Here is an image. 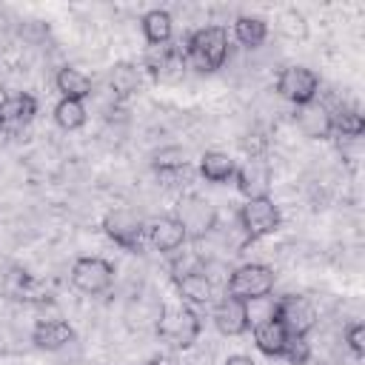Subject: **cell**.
<instances>
[{"mask_svg":"<svg viewBox=\"0 0 365 365\" xmlns=\"http://www.w3.org/2000/svg\"><path fill=\"white\" fill-rule=\"evenodd\" d=\"M182 57H185V68H194L200 74H211L222 68V63L228 60V31L222 26H202L191 31Z\"/></svg>","mask_w":365,"mask_h":365,"instance_id":"cell-1","label":"cell"},{"mask_svg":"<svg viewBox=\"0 0 365 365\" xmlns=\"http://www.w3.org/2000/svg\"><path fill=\"white\" fill-rule=\"evenodd\" d=\"M202 331V319L197 317V311L185 302L177 305H160V317H157V334L174 345V348H191L197 342Z\"/></svg>","mask_w":365,"mask_h":365,"instance_id":"cell-2","label":"cell"},{"mask_svg":"<svg viewBox=\"0 0 365 365\" xmlns=\"http://www.w3.org/2000/svg\"><path fill=\"white\" fill-rule=\"evenodd\" d=\"M237 222L245 234V242H257L262 237H271L282 225V211L271 197L262 200H245L237 211Z\"/></svg>","mask_w":365,"mask_h":365,"instance_id":"cell-3","label":"cell"},{"mask_svg":"<svg viewBox=\"0 0 365 365\" xmlns=\"http://www.w3.org/2000/svg\"><path fill=\"white\" fill-rule=\"evenodd\" d=\"M274 285H277L274 268H268L262 262H245V265L231 271V277L225 282V294L234 297V299L251 302V299L268 297L274 291Z\"/></svg>","mask_w":365,"mask_h":365,"instance_id":"cell-4","label":"cell"},{"mask_svg":"<svg viewBox=\"0 0 365 365\" xmlns=\"http://www.w3.org/2000/svg\"><path fill=\"white\" fill-rule=\"evenodd\" d=\"M174 217L180 220V225L185 228V234H188L191 242L205 240V237L217 228V220H220L217 208H214L208 200L197 197V194H185V197H180L177 205H174Z\"/></svg>","mask_w":365,"mask_h":365,"instance_id":"cell-5","label":"cell"},{"mask_svg":"<svg viewBox=\"0 0 365 365\" xmlns=\"http://www.w3.org/2000/svg\"><path fill=\"white\" fill-rule=\"evenodd\" d=\"M103 231L106 237L120 245L123 251H143V242H145V222L140 214H134L131 208H111L106 211L103 217Z\"/></svg>","mask_w":365,"mask_h":365,"instance_id":"cell-6","label":"cell"},{"mask_svg":"<svg viewBox=\"0 0 365 365\" xmlns=\"http://www.w3.org/2000/svg\"><path fill=\"white\" fill-rule=\"evenodd\" d=\"M114 265L103 257H80L71 265V285L88 297L106 294L114 285Z\"/></svg>","mask_w":365,"mask_h":365,"instance_id":"cell-7","label":"cell"},{"mask_svg":"<svg viewBox=\"0 0 365 365\" xmlns=\"http://www.w3.org/2000/svg\"><path fill=\"white\" fill-rule=\"evenodd\" d=\"M277 94L294 106H305L319 94V77L305 66H285L274 83Z\"/></svg>","mask_w":365,"mask_h":365,"instance_id":"cell-8","label":"cell"},{"mask_svg":"<svg viewBox=\"0 0 365 365\" xmlns=\"http://www.w3.org/2000/svg\"><path fill=\"white\" fill-rule=\"evenodd\" d=\"M274 317L294 336H308L317 325V311H314L311 299L299 297V294H285V297L274 299Z\"/></svg>","mask_w":365,"mask_h":365,"instance_id":"cell-9","label":"cell"},{"mask_svg":"<svg viewBox=\"0 0 365 365\" xmlns=\"http://www.w3.org/2000/svg\"><path fill=\"white\" fill-rule=\"evenodd\" d=\"M234 182H237V191H240L245 200L271 197V182H274L271 163H268L262 154H251L242 165H237Z\"/></svg>","mask_w":365,"mask_h":365,"instance_id":"cell-10","label":"cell"},{"mask_svg":"<svg viewBox=\"0 0 365 365\" xmlns=\"http://www.w3.org/2000/svg\"><path fill=\"white\" fill-rule=\"evenodd\" d=\"M37 114V100L29 91H14L0 100V131L14 134L26 128Z\"/></svg>","mask_w":365,"mask_h":365,"instance_id":"cell-11","label":"cell"},{"mask_svg":"<svg viewBox=\"0 0 365 365\" xmlns=\"http://www.w3.org/2000/svg\"><path fill=\"white\" fill-rule=\"evenodd\" d=\"M294 120H297L299 131L308 140H328V137H334V128H331V106L322 103V100H311L305 106H297Z\"/></svg>","mask_w":365,"mask_h":365,"instance_id":"cell-12","label":"cell"},{"mask_svg":"<svg viewBox=\"0 0 365 365\" xmlns=\"http://www.w3.org/2000/svg\"><path fill=\"white\" fill-rule=\"evenodd\" d=\"M211 319H214V328H217L222 336H242V334L251 328L245 302H242V299H234V297H228V294L214 305Z\"/></svg>","mask_w":365,"mask_h":365,"instance_id":"cell-13","label":"cell"},{"mask_svg":"<svg viewBox=\"0 0 365 365\" xmlns=\"http://www.w3.org/2000/svg\"><path fill=\"white\" fill-rule=\"evenodd\" d=\"M145 234H148V242L160 254H177L188 242V234H185V228L180 225V220L174 214L157 217L151 225H145Z\"/></svg>","mask_w":365,"mask_h":365,"instance_id":"cell-14","label":"cell"},{"mask_svg":"<svg viewBox=\"0 0 365 365\" xmlns=\"http://www.w3.org/2000/svg\"><path fill=\"white\" fill-rule=\"evenodd\" d=\"M3 291H6L11 299H17V302L43 305V302L51 299V297H48V288H46L40 279H34L26 268H11V271L6 274V279H3Z\"/></svg>","mask_w":365,"mask_h":365,"instance_id":"cell-15","label":"cell"},{"mask_svg":"<svg viewBox=\"0 0 365 365\" xmlns=\"http://www.w3.org/2000/svg\"><path fill=\"white\" fill-rule=\"evenodd\" d=\"M74 339H77V334L66 319H37L31 328V342L40 351H63Z\"/></svg>","mask_w":365,"mask_h":365,"instance_id":"cell-16","label":"cell"},{"mask_svg":"<svg viewBox=\"0 0 365 365\" xmlns=\"http://www.w3.org/2000/svg\"><path fill=\"white\" fill-rule=\"evenodd\" d=\"M251 331H254V345H257V351H262V354L271 356V359H282L291 334L285 331V325H282L274 314H271L268 319L251 325Z\"/></svg>","mask_w":365,"mask_h":365,"instance_id":"cell-17","label":"cell"},{"mask_svg":"<svg viewBox=\"0 0 365 365\" xmlns=\"http://www.w3.org/2000/svg\"><path fill=\"white\" fill-rule=\"evenodd\" d=\"M174 282V288H177V294H180V302H185V305H208L211 299H214V285L205 279V274L202 271H191V274H182V277H177V279H171Z\"/></svg>","mask_w":365,"mask_h":365,"instance_id":"cell-18","label":"cell"},{"mask_svg":"<svg viewBox=\"0 0 365 365\" xmlns=\"http://www.w3.org/2000/svg\"><path fill=\"white\" fill-rule=\"evenodd\" d=\"M54 86H57V91H60L63 100H80V103H83L86 97H91V91H94L91 77L83 74V71L74 68V66H63V68H57V74H54Z\"/></svg>","mask_w":365,"mask_h":365,"instance_id":"cell-19","label":"cell"},{"mask_svg":"<svg viewBox=\"0 0 365 365\" xmlns=\"http://www.w3.org/2000/svg\"><path fill=\"white\" fill-rule=\"evenodd\" d=\"M200 174L208 182H214V185L231 182L234 174H237V160L231 154H225V151H217V148L202 151V157H200Z\"/></svg>","mask_w":365,"mask_h":365,"instance_id":"cell-20","label":"cell"},{"mask_svg":"<svg viewBox=\"0 0 365 365\" xmlns=\"http://www.w3.org/2000/svg\"><path fill=\"white\" fill-rule=\"evenodd\" d=\"M108 88H111L114 100H128L140 88V68L128 60H117L108 68Z\"/></svg>","mask_w":365,"mask_h":365,"instance_id":"cell-21","label":"cell"},{"mask_svg":"<svg viewBox=\"0 0 365 365\" xmlns=\"http://www.w3.org/2000/svg\"><path fill=\"white\" fill-rule=\"evenodd\" d=\"M140 26H143V37H145L148 46H165V43H171L174 20H171V14L165 9L145 11L143 20H140Z\"/></svg>","mask_w":365,"mask_h":365,"instance_id":"cell-22","label":"cell"},{"mask_svg":"<svg viewBox=\"0 0 365 365\" xmlns=\"http://www.w3.org/2000/svg\"><path fill=\"white\" fill-rule=\"evenodd\" d=\"M234 37H237L240 46L257 48V46H262L265 37H268V23H265L262 17H257V14H240V17L234 20Z\"/></svg>","mask_w":365,"mask_h":365,"instance_id":"cell-23","label":"cell"},{"mask_svg":"<svg viewBox=\"0 0 365 365\" xmlns=\"http://www.w3.org/2000/svg\"><path fill=\"white\" fill-rule=\"evenodd\" d=\"M331 128L336 137H362L365 134V117L354 106H336L331 108Z\"/></svg>","mask_w":365,"mask_h":365,"instance_id":"cell-24","label":"cell"},{"mask_svg":"<svg viewBox=\"0 0 365 365\" xmlns=\"http://www.w3.org/2000/svg\"><path fill=\"white\" fill-rule=\"evenodd\" d=\"M185 165H188V154L180 145H163L151 154V168L160 177H174V174L185 171Z\"/></svg>","mask_w":365,"mask_h":365,"instance_id":"cell-25","label":"cell"},{"mask_svg":"<svg viewBox=\"0 0 365 365\" xmlns=\"http://www.w3.org/2000/svg\"><path fill=\"white\" fill-rule=\"evenodd\" d=\"M54 123L63 131H77L86 125V106L80 100H63L54 106Z\"/></svg>","mask_w":365,"mask_h":365,"instance_id":"cell-26","label":"cell"},{"mask_svg":"<svg viewBox=\"0 0 365 365\" xmlns=\"http://www.w3.org/2000/svg\"><path fill=\"white\" fill-rule=\"evenodd\" d=\"M279 29H282V34L285 37H291V40H302L305 34H308V20H305V14L299 11V9H285L282 14H279Z\"/></svg>","mask_w":365,"mask_h":365,"instance_id":"cell-27","label":"cell"},{"mask_svg":"<svg viewBox=\"0 0 365 365\" xmlns=\"http://www.w3.org/2000/svg\"><path fill=\"white\" fill-rule=\"evenodd\" d=\"M282 359H288L291 365H308L311 359V345H308V336H288V345H285V354Z\"/></svg>","mask_w":365,"mask_h":365,"instance_id":"cell-28","label":"cell"},{"mask_svg":"<svg viewBox=\"0 0 365 365\" xmlns=\"http://www.w3.org/2000/svg\"><path fill=\"white\" fill-rule=\"evenodd\" d=\"M345 342L354 351V356H365V325L362 322H351L345 328Z\"/></svg>","mask_w":365,"mask_h":365,"instance_id":"cell-29","label":"cell"},{"mask_svg":"<svg viewBox=\"0 0 365 365\" xmlns=\"http://www.w3.org/2000/svg\"><path fill=\"white\" fill-rule=\"evenodd\" d=\"M222 365H257V362L251 356H245V354H231V356H225Z\"/></svg>","mask_w":365,"mask_h":365,"instance_id":"cell-30","label":"cell"},{"mask_svg":"<svg viewBox=\"0 0 365 365\" xmlns=\"http://www.w3.org/2000/svg\"><path fill=\"white\" fill-rule=\"evenodd\" d=\"M145 365H174L171 359H165V356H154V359H148Z\"/></svg>","mask_w":365,"mask_h":365,"instance_id":"cell-31","label":"cell"}]
</instances>
